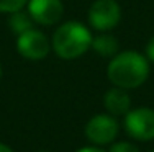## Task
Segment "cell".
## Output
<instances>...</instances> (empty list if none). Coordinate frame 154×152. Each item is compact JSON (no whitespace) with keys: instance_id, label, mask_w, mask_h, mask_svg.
<instances>
[{"instance_id":"obj_7","label":"cell","mask_w":154,"mask_h":152,"mask_svg":"<svg viewBox=\"0 0 154 152\" xmlns=\"http://www.w3.org/2000/svg\"><path fill=\"white\" fill-rule=\"evenodd\" d=\"M28 13L35 23L49 26V25H56L62 18L64 5L61 0H30Z\"/></svg>"},{"instance_id":"obj_9","label":"cell","mask_w":154,"mask_h":152,"mask_svg":"<svg viewBox=\"0 0 154 152\" xmlns=\"http://www.w3.org/2000/svg\"><path fill=\"white\" fill-rule=\"evenodd\" d=\"M118 39L115 38L113 34H108V33H102L98 36L92 38V48L97 54L103 57H113L118 51Z\"/></svg>"},{"instance_id":"obj_18","label":"cell","mask_w":154,"mask_h":152,"mask_svg":"<svg viewBox=\"0 0 154 152\" xmlns=\"http://www.w3.org/2000/svg\"><path fill=\"white\" fill-rule=\"evenodd\" d=\"M151 152H154V151H151Z\"/></svg>"},{"instance_id":"obj_16","label":"cell","mask_w":154,"mask_h":152,"mask_svg":"<svg viewBox=\"0 0 154 152\" xmlns=\"http://www.w3.org/2000/svg\"><path fill=\"white\" fill-rule=\"evenodd\" d=\"M0 77H2V66H0Z\"/></svg>"},{"instance_id":"obj_3","label":"cell","mask_w":154,"mask_h":152,"mask_svg":"<svg viewBox=\"0 0 154 152\" xmlns=\"http://www.w3.org/2000/svg\"><path fill=\"white\" fill-rule=\"evenodd\" d=\"M120 133L118 121L113 115H95L85 124V137L95 146H107L113 142Z\"/></svg>"},{"instance_id":"obj_10","label":"cell","mask_w":154,"mask_h":152,"mask_svg":"<svg viewBox=\"0 0 154 152\" xmlns=\"http://www.w3.org/2000/svg\"><path fill=\"white\" fill-rule=\"evenodd\" d=\"M33 18L30 16L28 12H23V10H18V12L10 13L8 18V28L12 30V33H15L17 36L25 33V31L31 30L33 28Z\"/></svg>"},{"instance_id":"obj_5","label":"cell","mask_w":154,"mask_h":152,"mask_svg":"<svg viewBox=\"0 0 154 152\" xmlns=\"http://www.w3.org/2000/svg\"><path fill=\"white\" fill-rule=\"evenodd\" d=\"M87 16L94 30L110 31L120 23L122 10L116 0H95L90 5Z\"/></svg>"},{"instance_id":"obj_14","label":"cell","mask_w":154,"mask_h":152,"mask_svg":"<svg viewBox=\"0 0 154 152\" xmlns=\"http://www.w3.org/2000/svg\"><path fill=\"white\" fill-rule=\"evenodd\" d=\"M77 152H105V151H102L100 147H95V146H87V147H80Z\"/></svg>"},{"instance_id":"obj_1","label":"cell","mask_w":154,"mask_h":152,"mask_svg":"<svg viewBox=\"0 0 154 152\" xmlns=\"http://www.w3.org/2000/svg\"><path fill=\"white\" fill-rule=\"evenodd\" d=\"M108 80L115 87L125 90L138 88L146 82L149 75L148 57L136 51H125L115 54L107 67Z\"/></svg>"},{"instance_id":"obj_11","label":"cell","mask_w":154,"mask_h":152,"mask_svg":"<svg viewBox=\"0 0 154 152\" xmlns=\"http://www.w3.org/2000/svg\"><path fill=\"white\" fill-rule=\"evenodd\" d=\"M28 0H0V13H13L23 10Z\"/></svg>"},{"instance_id":"obj_17","label":"cell","mask_w":154,"mask_h":152,"mask_svg":"<svg viewBox=\"0 0 154 152\" xmlns=\"http://www.w3.org/2000/svg\"><path fill=\"white\" fill-rule=\"evenodd\" d=\"M38 152H48V151H38Z\"/></svg>"},{"instance_id":"obj_8","label":"cell","mask_w":154,"mask_h":152,"mask_svg":"<svg viewBox=\"0 0 154 152\" xmlns=\"http://www.w3.org/2000/svg\"><path fill=\"white\" fill-rule=\"evenodd\" d=\"M103 105L110 115H113V116H125L131 108V98L125 88L113 87V88H110L105 93Z\"/></svg>"},{"instance_id":"obj_13","label":"cell","mask_w":154,"mask_h":152,"mask_svg":"<svg viewBox=\"0 0 154 152\" xmlns=\"http://www.w3.org/2000/svg\"><path fill=\"white\" fill-rule=\"evenodd\" d=\"M146 57L151 62H154V36L148 41V44H146Z\"/></svg>"},{"instance_id":"obj_2","label":"cell","mask_w":154,"mask_h":152,"mask_svg":"<svg viewBox=\"0 0 154 152\" xmlns=\"http://www.w3.org/2000/svg\"><path fill=\"white\" fill-rule=\"evenodd\" d=\"M51 46L61 59L72 61L90 49L92 34L89 28L79 21H66L54 31Z\"/></svg>"},{"instance_id":"obj_15","label":"cell","mask_w":154,"mask_h":152,"mask_svg":"<svg viewBox=\"0 0 154 152\" xmlns=\"http://www.w3.org/2000/svg\"><path fill=\"white\" fill-rule=\"evenodd\" d=\"M0 152H13V151H12V147H8L7 144L0 142Z\"/></svg>"},{"instance_id":"obj_4","label":"cell","mask_w":154,"mask_h":152,"mask_svg":"<svg viewBox=\"0 0 154 152\" xmlns=\"http://www.w3.org/2000/svg\"><path fill=\"white\" fill-rule=\"evenodd\" d=\"M125 131L136 141L154 139V110L151 108H136L125 115Z\"/></svg>"},{"instance_id":"obj_6","label":"cell","mask_w":154,"mask_h":152,"mask_svg":"<svg viewBox=\"0 0 154 152\" xmlns=\"http://www.w3.org/2000/svg\"><path fill=\"white\" fill-rule=\"evenodd\" d=\"M17 51L21 57L28 61H41L49 54L51 43L45 33L31 28V30L18 34Z\"/></svg>"},{"instance_id":"obj_12","label":"cell","mask_w":154,"mask_h":152,"mask_svg":"<svg viewBox=\"0 0 154 152\" xmlns=\"http://www.w3.org/2000/svg\"><path fill=\"white\" fill-rule=\"evenodd\" d=\"M110 152H139V149H138L136 146H134V144L123 141V142L113 144V146L110 147Z\"/></svg>"}]
</instances>
